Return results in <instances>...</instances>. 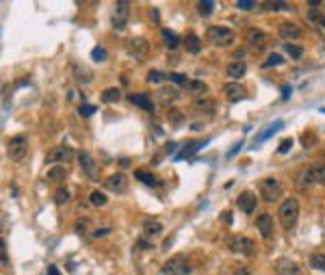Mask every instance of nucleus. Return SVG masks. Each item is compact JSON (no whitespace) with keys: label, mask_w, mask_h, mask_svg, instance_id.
Instances as JSON below:
<instances>
[{"label":"nucleus","mask_w":325,"mask_h":275,"mask_svg":"<svg viewBox=\"0 0 325 275\" xmlns=\"http://www.w3.org/2000/svg\"><path fill=\"white\" fill-rule=\"evenodd\" d=\"M299 200L297 198H286L282 204H280L278 208V219L280 224H282V228L286 232H292L297 228V221H299Z\"/></svg>","instance_id":"obj_1"},{"label":"nucleus","mask_w":325,"mask_h":275,"mask_svg":"<svg viewBox=\"0 0 325 275\" xmlns=\"http://www.w3.org/2000/svg\"><path fill=\"white\" fill-rule=\"evenodd\" d=\"M206 37L214 48H230L234 44V30L228 26H210L206 30Z\"/></svg>","instance_id":"obj_2"},{"label":"nucleus","mask_w":325,"mask_h":275,"mask_svg":"<svg viewBox=\"0 0 325 275\" xmlns=\"http://www.w3.org/2000/svg\"><path fill=\"white\" fill-rule=\"evenodd\" d=\"M312 184H325V162L323 165H310L304 167L299 174V186H312Z\"/></svg>","instance_id":"obj_3"},{"label":"nucleus","mask_w":325,"mask_h":275,"mask_svg":"<svg viewBox=\"0 0 325 275\" xmlns=\"http://www.w3.org/2000/svg\"><path fill=\"white\" fill-rule=\"evenodd\" d=\"M26 154H28V139H26L24 134H18L9 139L6 143V156L13 160V162H20L26 158Z\"/></svg>","instance_id":"obj_4"},{"label":"nucleus","mask_w":325,"mask_h":275,"mask_svg":"<svg viewBox=\"0 0 325 275\" xmlns=\"http://www.w3.org/2000/svg\"><path fill=\"white\" fill-rule=\"evenodd\" d=\"M258 193L266 204H273V202H278L280 195H282V184H280L276 178H264V180H260V184H258Z\"/></svg>","instance_id":"obj_5"},{"label":"nucleus","mask_w":325,"mask_h":275,"mask_svg":"<svg viewBox=\"0 0 325 275\" xmlns=\"http://www.w3.org/2000/svg\"><path fill=\"white\" fill-rule=\"evenodd\" d=\"M228 250L238 256H256V243L247 236H232L228 238Z\"/></svg>","instance_id":"obj_6"},{"label":"nucleus","mask_w":325,"mask_h":275,"mask_svg":"<svg viewBox=\"0 0 325 275\" xmlns=\"http://www.w3.org/2000/svg\"><path fill=\"white\" fill-rule=\"evenodd\" d=\"M162 275H191V266L186 264L184 256H174L172 260H167L160 269Z\"/></svg>","instance_id":"obj_7"},{"label":"nucleus","mask_w":325,"mask_h":275,"mask_svg":"<svg viewBox=\"0 0 325 275\" xmlns=\"http://www.w3.org/2000/svg\"><path fill=\"white\" fill-rule=\"evenodd\" d=\"M76 160H78V167H80V172L87 176V178H91V180L98 178V165H96L94 156H91L87 150H78V152H76Z\"/></svg>","instance_id":"obj_8"},{"label":"nucleus","mask_w":325,"mask_h":275,"mask_svg":"<svg viewBox=\"0 0 325 275\" xmlns=\"http://www.w3.org/2000/svg\"><path fill=\"white\" fill-rule=\"evenodd\" d=\"M128 20H130V4L122 0V2L115 4L113 16H110V24H113L115 30H122V28H126Z\"/></svg>","instance_id":"obj_9"},{"label":"nucleus","mask_w":325,"mask_h":275,"mask_svg":"<svg viewBox=\"0 0 325 275\" xmlns=\"http://www.w3.org/2000/svg\"><path fill=\"white\" fill-rule=\"evenodd\" d=\"M126 50H128L130 56H134L136 61H141V58L148 56L150 44H148V39H143V37H132L126 42Z\"/></svg>","instance_id":"obj_10"},{"label":"nucleus","mask_w":325,"mask_h":275,"mask_svg":"<svg viewBox=\"0 0 325 275\" xmlns=\"http://www.w3.org/2000/svg\"><path fill=\"white\" fill-rule=\"evenodd\" d=\"M72 156H74V150L68 148V146H61V148H54L46 154V165H56V162H68Z\"/></svg>","instance_id":"obj_11"},{"label":"nucleus","mask_w":325,"mask_h":275,"mask_svg":"<svg viewBox=\"0 0 325 275\" xmlns=\"http://www.w3.org/2000/svg\"><path fill=\"white\" fill-rule=\"evenodd\" d=\"M236 206H238V210H240V212L252 214L254 210H256V206H258V198H256V193H254V191H243V193H238V198H236Z\"/></svg>","instance_id":"obj_12"},{"label":"nucleus","mask_w":325,"mask_h":275,"mask_svg":"<svg viewBox=\"0 0 325 275\" xmlns=\"http://www.w3.org/2000/svg\"><path fill=\"white\" fill-rule=\"evenodd\" d=\"M104 186L108 188V191H113V193H126V188H128V178H126V174H122V172H117V174H110L106 182H104Z\"/></svg>","instance_id":"obj_13"},{"label":"nucleus","mask_w":325,"mask_h":275,"mask_svg":"<svg viewBox=\"0 0 325 275\" xmlns=\"http://www.w3.org/2000/svg\"><path fill=\"white\" fill-rule=\"evenodd\" d=\"M178 98H180V91L176 87H160L154 94V100L162 104V106H172L174 102H178Z\"/></svg>","instance_id":"obj_14"},{"label":"nucleus","mask_w":325,"mask_h":275,"mask_svg":"<svg viewBox=\"0 0 325 275\" xmlns=\"http://www.w3.org/2000/svg\"><path fill=\"white\" fill-rule=\"evenodd\" d=\"M278 35H280V39H284L286 44H292L295 39L302 37V28L292 22H282L278 26Z\"/></svg>","instance_id":"obj_15"},{"label":"nucleus","mask_w":325,"mask_h":275,"mask_svg":"<svg viewBox=\"0 0 325 275\" xmlns=\"http://www.w3.org/2000/svg\"><path fill=\"white\" fill-rule=\"evenodd\" d=\"M224 94H226V98L230 102H240V100H245L247 98V89L240 82H228L224 87Z\"/></svg>","instance_id":"obj_16"},{"label":"nucleus","mask_w":325,"mask_h":275,"mask_svg":"<svg viewBox=\"0 0 325 275\" xmlns=\"http://www.w3.org/2000/svg\"><path fill=\"white\" fill-rule=\"evenodd\" d=\"M256 228H258V232H260V236H262L264 240H271L273 236V217L271 214H260V217L256 219Z\"/></svg>","instance_id":"obj_17"},{"label":"nucleus","mask_w":325,"mask_h":275,"mask_svg":"<svg viewBox=\"0 0 325 275\" xmlns=\"http://www.w3.org/2000/svg\"><path fill=\"white\" fill-rule=\"evenodd\" d=\"M72 74H74L76 82H80V84H89L94 80V72L89 68H84V65H78V63H72Z\"/></svg>","instance_id":"obj_18"},{"label":"nucleus","mask_w":325,"mask_h":275,"mask_svg":"<svg viewBox=\"0 0 325 275\" xmlns=\"http://www.w3.org/2000/svg\"><path fill=\"white\" fill-rule=\"evenodd\" d=\"M128 100L132 102L134 106L143 108L146 113H154V102H152V98H150V96H146V94H130Z\"/></svg>","instance_id":"obj_19"},{"label":"nucleus","mask_w":325,"mask_h":275,"mask_svg":"<svg viewBox=\"0 0 325 275\" xmlns=\"http://www.w3.org/2000/svg\"><path fill=\"white\" fill-rule=\"evenodd\" d=\"M264 42H266V32L262 28H250L247 30V44H250L252 48L260 50L264 46Z\"/></svg>","instance_id":"obj_20"},{"label":"nucleus","mask_w":325,"mask_h":275,"mask_svg":"<svg viewBox=\"0 0 325 275\" xmlns=\"http://www.w3.org/2000/svg\"><path fill=\"white\" fill-rule=\"evenodd\" d=\"M68 174H70V169L65 167V165H56V167L48 169V174H46V180L52 182V184H58V182H63L65 178H68Z\"/></svg>","instance_id":"obj_21"},{"label":"nucleus","mask_w":325,"mask_h":275,"mask_svg":"<svg viewBox=\"0 0 325 275\" xmlns=\"http://www.w3.org/2000/svg\"><path fill=\"white\" fill-rule=\"evenodd\" d=\"M284 128V122H276V124H269L264 130H260V134L256 136V141H254V146H260L262 141H266L269 136H273L276 132H280V130Z\"/></svg>","instance_id":"obj_22"},{"label":"nucleus","mask_w":325,"mask_h":275,"mask_svg":"<svg viewBox=\"0 0 325 275\" xmlns=\"http://www.w3.org/2000/svg\"><path fill=\"white\" fill-rule=\"evenodd\" d=\"M226 72H228V76H230L232 80H238V78L245 76L247 65L243 61H230V63H228V68H226Z\"/></svg>","instance_id":"obj_23"},{"label":"nucleus","mask_w":325,"mask_h":275,"mask_svg":"<svg viewBox=\"0 0 325 275\" xmlns=\"http://www.w3.org/2000/svg\"><path fill=\"white\" fill-rule=\"evenodd\" d=\"M143 234H146L148 238L158 236V234H162V224L156 219H146L143 221Z\"/></svg>","instance_id":"obj_24"},{"label":"nucleus","mask_w":325,"mask_h":275,"mask_svg":"<svg viewBox=\"0 0 325 275\" xmlns=\"http://www.w3.org/2000/svg\"><path fill=\"white\" fill-rule=\"evenodd\" d=\"M184 48L188 54H200L202 52V39L195 35V32H186V37H184Z\"/></svg>","instance_id":"obj_25"},{"label":"nucleus","mask_w":325,"mask_h":275,"mask_svg":"<svg viewBox=\"0 0 325 275\" xmlns=\"http://www.w3.org/2000/svg\"><path fill=\"white\" fill-rule=\"evenodd\" d=\"M193 106L198 108L200 113H204V115H212L214 108H217V104H214L212 98H200V100L193 102Z\"/></svg>","instance_id":"obj_26"},{"label":"nucleus","mask_w":325,"mask_h":275,"mask_svg":"<svg viewBox=\"0 0 325 275\" xmlns=\"http://www.w3.org/2000/svg\"><path fill=\"white\" fill-rule=\"evenodd\" d=\"M204 146H206V141H188L186 146L180 150V154H176V158L182 160V158H186V156H193L198 150H202Z\"/></svg>","instance_id":"obj_27"},{"label":"nucleus","mask_w":325,"mask_h":275,"mask_svg":"<svg viewBox=\"0 0 325 275\" xmlns=\"http://www.w3.org/2000/svg\"><path fill=\"white\" fill-rule=\"evenodd\" d=\"M278 275H302L299 266L292 262V260H280L278 262Z\"/></svg>","instance_id":"obj_28"},{"label":"nucleus","mask_w":325,"mask_h":275,"mask_svg":"<svg viewBox=\"0 0 325 275\" xmlns=\"http://www.w3.org/2000/svg\"><path fill=\"white\" fill-rule=\"evenodd\" d=\"M160 37H162V42L167 44L169 50H176L180 46V37L176 35L174 30H169V28H160Z\"/></svg>","instance_id":"obj_29"},{"label":"nucleus","mask_w":325,"mask_h":275,"mask_svg":"<svg viewBox=\"0 0 325 275\" xmlns=\"http://www.w3.org/2000/svg\"><path fill=\"white\" fill-rule=\"evenodd\" d=\"M100 100H102L104 104H113V102H117V100H122V91L117 89V87H108V89L102 91Z\"/></svg>","instance_id":"obj_30"},{"label":"nucleus","mask_w":325,"mask_h":275,"mask_svg":"<svg viewBox=\"0 0 325 275\" xmlns=\"http://www.w3.org/2000/svg\"><path fill=\"white\" fill-rule=\"evenodd\" d=\"M214 6H217V4H214L212 0H200V2H198V13L202 18H208V16H212Z\"/></svg>","instance_id":"obj_31"},{"label":"nucleus","mask_w":325,"mask_h":275,"mask_svg":"<svg viewBox=\"0 0 325 275\" xmlns=\"http://www.w3.org/2000/svg\"><path fill=\"white\" fill-rule=\"evenodd\" d=\"M70 198H72V195H70L68 188H65V186H58L56 191H54V198H52V200H54L56 206H65V204L70 202Z\"/></svg>","instance_id":"obj_32"},{"label":"nucleus","mask_w":325,"mask_h":275,"mask_svg":"<svg viewBox=\"0 0 325 275\" xmlns=\"http://www.w3.org/2000/svg\"><path fill=\"white\" fill-rule=\"evenodd\" d=\"M134 178L143 182V184H148V186H156V178H154V174H150L146 172V169H139V172H134Z\"/></svg>","instance_id":"obj_33"},{"label":"nucleus","mask_w":325,"mask_h":275,"mask_svg":"<svg viewBox=\"0 0 325 275\" xmlns=\"http://www.w3.org/2000/svg\"><path fill=\"white\" fill-rule=\"evenodd\" d=\"M89 202H91V206H96V208H102V206H106V195H104L102 191H94L89 195Z\"/></svg>","instance_id":"obj_34"},{"label":"nucleus","mask_w":325,"mask_h":275,"mask_svg":"<svg viewBox=\"0 0 325 275\" xmlns=\"http://www.w3.org/2000/svg\"><path fill=\"white\" fill-rule=\"evenodd\" d=\"M284 52H286V54H288L290 58H295V61H297V58H302L304 48H302V46H297V44H286V46H284Z\"/></svg>","instance_id":"obj_35"},{"label":"nucleus","mask_w":325,"mask_h":275,"mask_svg":"<svg viewBox=\"0 0 325 275\" xmlns=\"http://www.w3.org/2000/svg\"><path fill=\"white\" fill-rule=\"evenodd\" d=\"M167 78H169V82L178 84V87H188V78L184 74H178V72H169Z\"/></svg>","instance_id":"obj_36"},{"label":"nucleus","mask_w":325,"mask_h":275,"mask_svg":"<svg viewBox=\"0 0 325 275\" xmlns=\"http://www.w3.org/2000/svg\"><path fill=\"white\" fill-rule=\"evenodd\" d=\"M191 94H206L208 91V84L202 82V80H188V87H186Z\"/></svg>","instance_id":"obj_37"},{"label":"nucleus","mask_w":325,"mask_h":275,"mask_svg":"<svg viewBox=\"0 0 325 275\" xmlns=\"http://www.w3.org/2000/svg\"><path fill=\"white\" fill-rule=\"evenodd\" d=\"M167 78V74H162V72H156V70H152V72H148V76H146V80L150 82V84H160L162 80Z\"/></svg>","instance_id":"obj_38"},{"label":"nucleus","mask_w":325,"mask_h":275,"mask_svg":"<svg viewBox=\"0 0 325 275\" xmlns=\"http://www.w3.org/2000/svg\"><path fill=\"white\" fill-rule=\"evenodd\" d=\"M282 63H284L282 54H278V52H273V54L266 56V61H264L262 68H278V65H282Z\"/></svg>","instance_id":"obj_39"},{"label":"nucleus","mask_w":325,"mask_h":275,"mask_svg":"<svg viewBox=\"0 0 325 275\" xmlns=\"http://www.w3.org/2000/svg\"><path fill=\"white\" fill-rule=\"evenodd\" d=\"M310 266L312 269H318V271H325V256L323 254H314L310 258Z\"/></svg>","instance_id":"obj_40"},{"label":"nucleus","mask_w":325,"mask_h":275,"mask_svg":"<svg viewBox=\"0 0 325 275\" xmlns=\"http://www.w3.org/2000/svg\"><path fill=\"white\" fill-rule=\"evenodd\" d=\"M321 11H318V6H310L308 9V13H306V20L308 22H321Z\"/></svg>","instance_id":"obj_41"},{"label":"nucleus","mask_w":325,"mask_h":275,"mask_svg":"<svg viewBox=\"0 0 325 275\" xmlns=\"http://www.w3.org/2000/svg\"><path fill=\"white\" fill-rule=\"evenodd\" d=\"M89 226H91V219H87V217H82V219H78L76 221V226H74V230L78 232V234H84L89 230Z\"/></svg>","instance_id":"obj_42"},{"label":"nucleus","mask_w":325,"mask_h":275,"mask_svg":"<svg viewBox=\"0 0 325 275\" xmlns=\"http://www.w3.org/2000/svg\"><path fill=\"white\" fill-rule=\"evenodd\" d=\"M96 113V106H94V104H80V106H78V115H80V117H91V115H94Z\"/></svg>","instance_id":"obj_43"},{"label":"nucleus","mask_w":325,"mask_h":275,"mask_svg":"<svg viewBox=\"0 0 325 275\" xmlns=\"http://www.w3.org/2000/svg\"><path fill=\"white\" fill-rule=\"evenodd\" d=\"M262 9H266V11H288V4H284V2H264Z\"/></svg>","instance_id":"obj_44"},{"label":"nucleus","mask_w":325,"mask_h":275,"mask_svg":"<svg viewBox=\"0 0 325 275\" xmlns=\"http://www.w3.org/2000/svg\"><path fill=\"white\" fill-rule=\"evenodd\" d=\"M167 120H169V124H172V126H180V124H182V113L174 108V110H169Z\"/></svg>","instance_id":"obj_45"},{"label":"nucleus","mask_w":325,"mask_h":275,"mask_svg":"<svg viewBox=\"0 0 325 275\" xmlns=\"http://www.w3.org/2000/svg\"><path fill=\"white\" fill-rule=\"evenodd\" d=\"M258 6V2H252V0H238L236 2V9L240 11H254Z\"/></svg>","instance_id":"obj_46"},{"label":"nucleus","mask_w":325,"mask_h":275,"mask_svg":"<svg viewBox=\"0 0 325 275\" xmlns=\"http://www.w3.org/2000/svg\"><path fill=\"white\" fill-rule=\"evenodd\" d=\"M292 148V139H282V143L278 146V154H288Z\"/></svg>","instance_id":"obj_47"},{"label":"nucleus","mask_w":325,"mask_h":275,"mask_svg":"<svg viewBox=\"0 0 325 275\" xmlns=\"http://www.w3.org/2000/svg\"><path fill=\"white\" fill-rule=\"evenodd\" d=\"M91 58H94V61H104V58H106V50H104L102 46H98V48L91 52Z\"/></svg>","instance_id":"obj_48"},{"label":"nucleus","mask_w":325,"mask_h":275,"mask_svg":"<svg viewBox=\"0 0 325 275\" xmlns=\"http://www.w3.org/2000/svg\"><path fill=\"white\" fill-rule=\"evenodd\" d=\"M219 219L224 221L226 226H232V212H230V210H224V212L219 214Z\"/></svg>","instance_id":"obj_49"},{"label":"nucleus","mask_w":325,"mask_h":275,"mask_svg":"<svg viewBox=\"0 0 325 275\" xmlns=\"http://www.w3.org/2000/svg\"><path fill=\"white\" fill-rule=\"evenodd\" d=\"M110 232V228H104V230H96V232H91L89 236L91 238H100V236H104V234H108Z\"/></svg>","instance_id":"obj_50"},{"label":"nucleus","mask_w":325,"mask_h":275,"mask_svg":"<svg viewBox=\"0 0 325 275\" xmlns=\"http://www.w3.org/2000/svg\"><path fill=\"white\" fill-rule=\"evenodd\" d=\"M150 20L158 24V20H160V16H158V9H150Z\"/></svg>","instance_id":"obj_51"},{"label":"nucleus","mask_w":325,"mask_h":275,"mask_svg":"<svg viewBox=\"0 0 325 275\" xmlns=\"http://www.w3.org/2000/svg\"><path fill=\"white\" fill-rule=\"evenodd\" d=\"M136 247H139V250H148V247H152V243H150V240H139V243H136Z\"/></svg>","instance_id":"obj_52"},{"label":"nucleus","mask_w":325,"mask_h":275,"mask_svg":"<svg viewBox=\"0 0 325 275\" xmlns=\"http://www.w3.org/2000/svg\"><path fill=\"white\" fill-rule=\"evenodd\" d=\"M234 275H252V271L247 269V266H240V269L234 271Z\"/></svg>","instance_id":"obj_53"},{"label":"nucleus","mask_w":325,"mask_h":275,"mask_svg":"<svg viewBox=\"0 0 325 275\" xmlns=\"http://www.w3.org/2000/svg\"><path fill=\"white\" fill-rule=\"evenodd\" d=\"M2 254H6V243H4V238H0V256Z\"/></svg>","instance_id":"obj_54"},{"label":"nucleus","mask_w":325,"mask_h":275,"mask_svg":"<svg viewBox=\"0 0 325 275\" xmlns=\"http://www.w3.org/2000/svg\"><path fill=\"white\" fill-rule=\"evenodd\" d=\"M48 275H58V269H56L54 264H52V266H48Z\"/></svg>","instance_id":"obj_55"},{"label":"nucleus","mask_w":325,"mask_h":275,"mask_svg":"<svg viewBox=\"0 0 325 275\" xmlns=\"http://www.w3.org/2000/svg\"><path fill=\"white\" fill-rule=\"evenodd\" d=\"M174 150H176V143H167V146H165V152H167V154L174 152Z\"/></svg>","instance_id":"obj_56"},{"label":"nucleus","mask_w":325,"mask_h":275,"mask_svg":"<svg viewBox=\"0 0 325 275\" xmlns=\"http://www.w3.org/2000/svg\"><path fill=\"white\" fill-rule=\"evenodd\" d=\"M288 94H290V89L284 87V91H282V100H286V98H288Z\"/></svg>","instance_id":"obj_57"},{"label":"nucleus","mask_w":325,"mask_h":275,"mask_svg":"<svg viewBox=\"0 0 325 275\" xmlns=\"http://www.w3.org/2000/svg\"><path fill=\"white\" fill-rule=\"evenodd\" d=\"M318 24H321V28H323V32H325V18H321V22H318Z\"/></svg>","instance_id":"obj_58"},{"label":"nucleus","mask_w":325,"mask_h":275,"mask_svg":"<svg viewBox=\"0 0 325 275\" xmlns=\"http://www.w3.org/2000/svg\"><path fill=\"white\" fill-rule=\"evenodd\" d=\"M0 232H2V224H0Z\"/></svg>","instance_id":"obj_59"}]
</instances>
